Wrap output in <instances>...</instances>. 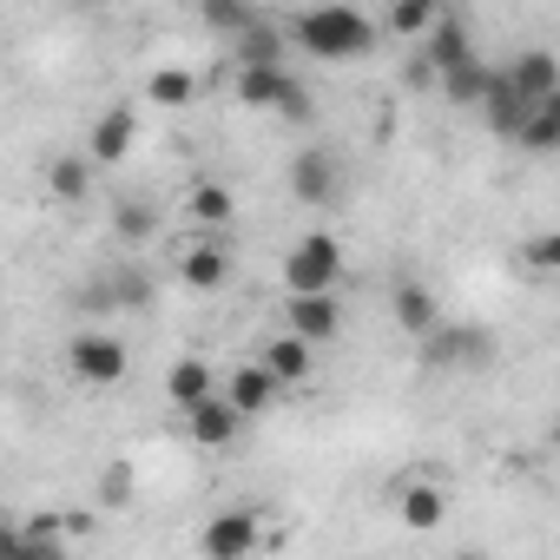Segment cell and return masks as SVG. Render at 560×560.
<instances>
[{
	"mask_svg": "<svg viewBox=\"0 0 560 560\" xmlns=\"http://www.w3.org/2000/svg\"><path fill=\"white\" fill-rule=\"evenodd\" d=\"M442 14H448V8H435V0H396V8L383 14V34H396V40H416V47H422V40L435 34V21H442Z\"/></svg>",
	"mask_w": 560,
	"mask_h": 560,
	"instance_id": "20",
	"label": "cell"
},
{
	"mask_svg": "<svg viewBox=\"0 0 560 560\" xmlns=\"http://www.w3.org/2000/svg\"><path fill=\"white\" fill-rule=\"evenodd\" d=\"M126 343L113 337V330H80L73 343H67V370H73V383H86V389H113V383H126Z\"/></svg>",
	"mask_w": 560,
	"mask_h": 560,
	"instance_id": "4",
	"label": "cell"
},
{
	"mask_svg": "<svg viewBox=\"0 0 560 560\" xmlns=\"http://www.w3.org/2000/svg\"><path fill=\"white\" fill-rule=\"evenodd\" d=\"M8 560H67L60 540H27L21 527H8Z\"/></svg>",
	"mask_w": 560,
	"mask_h": 560,
	"instance_id": "32",
	"label": "cell"
},
{
	"mask_svg": "<svg viewBox=\"0 0 560 560\" xmlns=\"http://www.w3.org/2000/svg\"><path fill=\"white\" fill-rule=\"evenodd\" d=\"M521 152H560V93L534 106V119L521 132Z\"/></svg>",
	"mask_w": 560,
	"mask_h": 560,
	"instance_id": "27",
	"label": "cell"
},
{
	"mask_svg": "<svg viewBox=\"0 0 560 560\" xmlns=\"http://www.w3.org/2000/svg\"><path fill=\"white\" fill-rule=\"evenodd\" d=\"M389 317H396V330L402 337H416V343H429L448 317H442V304H435V291L422 284V277H396V291H389Z\"/></svg>",
	"mask_w": 560,
	"mask_h": 560,
	"instance_id": "7",
	"label": "cell"
},
{
	"mask_svg": "<svg viewBox=\"0 0 560 560\" xmlns=\"http://www.w3.org/2000/svg\"><path fill=\"white\" fill-rule=\"evenodd\" d=\"M257 363H264V370H270L277 383H284V389H291V383H311V376H317V350H311L304 337H291V330H277V337L264 343V357H257Z\"/></svg>",
	"mask_w": 560,
	"mask_h": 560,
	"instance_id": "16",
	"label": "cell"
},
{
	"mask_svg": "<svg viewBox=\"0 0 560 560\" xmlns=\"http://www.w3.org/2000/svg\"><path fill=\"white\" fill-rule=\"evenodd\" d=\"M547 435H553V448H560V416H553V429H547Z\"/></svg>",
	"mask_w": 560,
	"mask_h": 560,
	"instance_id": "35",
	"label": "cell"
},
{
	"mask_svg": "<svg viewBox=\"0 0 560 560\" xmlns=\"http://www.w3.org/2000/svg\"><path fill=\"white\" fill-rule=\"evenodd\" d=\"M277 396H284V383H277L264 363H237V370H224V402H231L244 422H264V416L277 409Z\"/></svg>",
	"mask_w": 560,
	"mask_h": 560,
	"instance_id": "8",
	"label": "cell"
},
{
	"mask_svg": "<svg viewBox=\"0 0 560 560\" xmlns=\"http://www.w3.org/2000/svg\"><path fill=\"white\" fill-rule=\"evenodd\" d=\"M448 560H488V553H475V547H468V553H448Z\"/></svg>",
	"mask_w": 560,
	"mask_h": 560,
	"instance_id": "34",
	"label": "cell"
},
{
	"mask_svg": "<svg viewBox=\"0 0 560 560\" xmlns=\"http://www.w3.org/2000/svg\"><path fill=\"white\" fill-rule=\"evenodd\" d=\"M237 106L277 113V119H311V86L291 67H250V73H237Z\"/></svg>",
	"mask_w": 560,
	"mask_h": 560,
	"instance_id": "3",
	"label": "cell"
},
{
	"mask_svg": "<svg viewBox=\"0 0 560 560\" xmlns=\"http://www.w3.org/2000/svg\"><path fill=\"white\" fill-rule=\"evenodd\" d=\"M165 396H172V409H178V416H191L198 402H211V396H218L211 363H205V357H178V363L165 370Z\"/></svg>",
	"mask_w": 560,
	"mask_h": 560,
	"instance_id": "18",
	"label": "cell"
},
{
	"mask_svg": "<svg viewBox=\"0 0 560 560\" xmlns=\"http://www.w3.org/2000/svg\"><path fill=\"white\" fill-rule=\"evenodd\" d=\"M291 40L317 60H363L376 40H383V21L357 14V8H317V14H298L291 21Z\"/></svg>",
	"mask_w": 560,
	"mask_h": 560,
	"instance_id": "1",
	"label": "cell"
},
{
	"mask_svg": "<svg viewBox=\"0 0 560 560\" xmlns=\"http://www.w3.org/2000/svg\"><path fill=\"white\" fill-rule=\"evenodd\" d=\"M132 139H139V113H132V106H106V119H100L93 139H86V159H93V165H119V159L132 152Z\"/></svg>",
	"mask_w": 560,
	"mask_h": 560,
	"instance_id": "17",
	"label": "cell"
},
{
	"mask_svg": "<svg viewBox=\"0 0 560 560\" xmlns=\"http://www.w3.org/2000/svg\"><path fill=\"white\" fill-rule=\"evenodd\" d=\"M113 231H119L126 244H145V237H159V211H152L145 198H126V205L113 211Z\"/></svg>",
	"mask_w": 560,
	"mask_h": 560,
	"instance_id": "29",
	"label": "cell"
},
{
	"mask_svg": "<svg viewBox=\"0 0 560 560\" xmlns=\"http://www.w3.org/2000/svg\"><path fill=\"white\" fill-rule=\"evenodd\" d=\"M494 357V337L481 324H442L429 343H422V363L429 370H481Z\"/></svg>",
	"mask_w": 560,
	"mask_h": 560,
	"instance_id": "6",
	"label": "cell"
},
{
	"mask_svg": "<svg viewBox=\"0 0 560 560\" xmlns=\"http://www.w3.org/2000/svg\"><path fill=\"white\" fill-rule=\"evenodd\" d=\"M501 73L514 80V93H521L527 106H540V100H553V93H560V60H553L547 47H527V54H521V60H508Z\"/></svg>",
	"mask_w": 560,
	"mask_h": 560,
	"instance_id": "15",
	"label": "cell"
},
{
	"mask_svg": "<svg viewBox=\"0 0 560 560\" xmlns=\"http://www.w3.org/2000/svg\"><path fill=\"white\" fill-rule=\"evenodd\" d=\"M284 330L304 337L311 350L330 343V337L343 330V304H337V291H330V298H291V304H284Z\"/></svg>",
	"mask_w": 560,
	"mask_h": 560,
	"instance_id": "10",
	"label": "cell"
},
{
	"mask_svg": "<svg viewBox=\"0 0 560 560\" xmlns=\"http://www.w3.org/2000/svg\"><path fill=\"white\" fill-rule=\"evenodd\" d=\"M106 284H113V304H119V311H145V304H152V277H145L139 264H113Z\"/></svg>",
	"mask_w": 560,
	"mask_h": 560,
	"instance_id": "26",
	"label": "cell"
},
{
	"mask_svg": "<svg viewBox=\"0 0 560 560\" xmlns=\"http://www.w3.org/2000/svg\"><path fill=\"white\" fill-rule=\"evenodd\" d=\"M488 93H494V67L475 54L468 67H455V73H442V100L448 106H462V113H481L488 106Z\"/></svg>",
	"mask_w": 560,
	"mask_h": 560,
	"instance_id": "19",
	"label": "cell"
},
{
	"mask_svg": "<svg viewBox=\"0 0 560 560\" xmlns=\"http://www.w3.org/2000/svg\"><path fill=\"white\" fill-rule=\"evenodd\" d=\"M185 218H191L198 231H224V224L237 218V198H231V185H191V198H185Z\"/></svg>",
	"mask_w": 560,
	"mask_h": 560,
	"instance_id": "22",
	"label": "cell"
},
{
	"mask_svg": "<svg viewBox=\"0 0 560 560\" xmlns=\"http://www.w3.org/2000/svg\"><path fill=\"white\" fill-rule=\"evenodd\" d=\"M521 264H527V270H540V277H560V231L527 237V244H521Z\"/></svg>",
	"mask_w": 560,
	"mask_h": 560,
	"instance_id": "31",
	"label": "cell"
},
{
	"mask_svg": "<svg viewBox=\"0 0 560 560\" xmlns=\"http://www.w3.org/2000/svg\"><path fill=\"white\" fill-rule=\"evenodd\" d=\"M416 54H422L435 73H455V67H468V60H475V34H468V21H462V14H442V21H435V34H429Z\"/></svg>",
	"mask_w": 560,
	"mask_h": 560,
	"instance_id": "12",
	"label": "cell"
},
{
	"mask_svg": "<svg viewBox=\"0 0 560 560\" xmlns=\"http://www.w3.org/2000/svg\"><path fill=\"white\" fill-rule=\"evenodd\" d=\"M100 508H106V514L132 508V462H113V468L100 475Z\"/></svg>",
	"mask_w": 560,
	"mask_h": 560,
	"instance_id": "30",
	"label": "cell"
},
{
	"mask_svg": "<svg viewBox=\"0 0 560 560\" xmlns=\"http://www.w3.org/2000/svg\"><path fill=\"white\" fill-rule=\"evenodd\" d=\"M527 119H534V106L514 93V80L494 67V93H488V106H481V126L494 132V139H514L521 145V132H527Z\"/></svg>",
	"mask_w": 560,
	"mask_h": 560,
	"instance_id": "13",
	"label": "cell"
},
{
	"mask_svg": "<svg viewBox=\"0 0 560 560\" xmlns=\"http://www.w3.org/2000/svg\"><path fill=\"white\" fill-rule=\"evenodd\" d=\"M257 540H264L257 508H224V514H211V521H205L198 553H205V560H250V553H257Z\"/></svg>",
	"mask_w": 560,
	"mask_h": 560,
	"instance_id": "5",
	"label": "cell"
},
{
	"mask_svg": "<svg viewBox=\"0 0 560 560\" xmlns=\"http://www.w3.org/2000/svg\"><path fill=\"white\" fill-rule=\"evenodd\" d=\"M47 191L60 198V205H80L86 191H93V159L80 152V159H54L47 165Z\"/></svg>",
	"mask_w": 560,
	"mask_h": 560,
	"instance_id": "24",
	"label": "cell"
},
{
	"mask_svg": "<svg viewBox=\"0 0 560 560\" xmlns=\"http://www.w3.org/2000/svg\"><path fill=\"white\" fill-rule=\"evenodd\" d=\"M402 86H409V93H429V86H442V73H435L422 54H409V60H402Z\"/></svg>",
	"mask_w": 560,
	"mask_h": 560,
	"instance_id": "33",
	"label": "cell"
},
{
	"mask_svg": "<svg viewBox=\"0 0 560 560\" xmlns=\"http://www.w3.org/2000/svg\"><path fill=\"white\" fill-rule=\"evenodd\" d=\"M191 93H198V80H191L185 67H159V73L145 80V100H152V106H185Z\"/></svg>",
	"mask_w": 560,
	"mask_h": 560,
	"instance_id": "28",
	"label": "cell"
},
{
	"mask_svg": "<svg viewBox=\"0 0 560 560\" xmlns=\"http://www.w3.org/2000/svg\"><path fill=\"white\" fill-rule=\"evenodd\" d=\"M185 435H191L198 448H231V442L244 435V416H237V409L224 402V389H218L211 402H198V409L185 416Z\"/></svg>",
	"mask_w": 560,
	"mask_h": 560,
	"instance_id": "14",
	"label": "cell"
},
{
	"mask_svg": "<svg viewBox=\"0 0 560 560\" xmlns=\"http://www.w3.org/2000/svg\"><path fill=\"white\" fill-rule=\"evenodd\" d=\"M178 284H191V291H224V284H231V250L211 244V237H191V244L178 250Z\"/></svg>",
	"mask_w": 560,
	"mask_h": 560,
	"instance_id": "11",
	"label": "cell"
},
{
	"mask_svg": "<svg viewBox=\"0 0 560 560\" xmlns=\"http://www.w3.org/2000/svg\"><path fill=\"white\" fill-rule=\"evenodd\" d=\"M284 34L291 27H277V21H257L231 54H237V73H250V67H284Z\"/></svg>",
	"mask_w": 560,
	"mask_h": 560,
	"instance_id": "21",
	"label": "cell"
},
{
	"mask_svg": "<svg viewBox=\"0 0 560 560\" xmlns=\"http://www.w3.org/2000/svg\"><path fill=\"white\" fill-rule=\"evenodd\" d=\"M337 277H343V244L330 231H304L284 250V291L291 298H330Z\"/></svg>",
	"mask_w": 560,
	"mask_h": 560,
	"instance_id": "2",
	"label": "cell"
},
{
	"mask_svg": "<svg viewBox=\"0 0 560 560\" xmlns=\"http://www.w3.org/2000/svg\"><path fill=\"white\" fill-rule=\"evenodd\" d=\"M337 191H343V178H337V152L311 145V152H298V159H291V198H298V205L324 211Z\"/></svg>",
	"mask_w": 560,
	"mask_h": 560,
	"instance_id": "9",
	"label": "cell"
},
{
	"mask_svg": "<svg viewBox=\"0 0 560 560\" xmlns=\"http://www.w3.org/2000/svg\"><path fill=\"white\" fill-rule=\"evenodd\" d=\"M198 21H205L211 34H224V40L237 47V40H244V34H250V27L264 21V14H257V8H237V0H205V8H198Z\"/></svg>",
	"mask_w": 560,
	"mask_h": 560,
	"instance_id": "25",
	"label": "cell"
},
{
	"mask_svg": "<svg viewBox=\"0 0 560 560\" xmlns=\"http://www.w3.org/2000/svg\"><path fill=\"white\" fill-rule=\"evenodd\" d=\"M442 514H448V501H442L435 481H409V488H402V527L429 534V527H442Z\"/></svg>",
	"mask_w": 560,
	"mask_h": 560,
	"instance_id": "23",
	"label": "cell"
}]
</instances>
